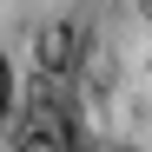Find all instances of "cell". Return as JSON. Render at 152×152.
<instances>
[{"instance_id": "1", "label": "cell", "mask_w": 152, "mask_h": 152, "mask_svg": "<svg viewBox=\"0 0 152 152\" xmlns=\"http://www.w3.org/2000/svg\"><path fill=\"white\" fill-rule=\"evenodd\" d=\"M66 80V152H152V0H86Z\"/></svg>"}, {"instance_id": "2", "label": "cell", "mask_w": 152, "mask_h": 152, "mask_svg": "<svg viewBox=\"0 0 152 152\" xmlns=\"http://www.w3.org/2000/svg\"><path fill=\"white\" fill-rule=\"evenodd\" d=\"M33 60H40V73H66V60H73V20H46L33 33Z\"/></svg>"}, {"instance_id": "3", "label": "cell", "mask_w": 152, "mask_h": 152, "mask_svg": "<svg viewBox=\"0 0 152 152\" xmlns=\"http://www.w3.org/2000/svg\"><path fill=\"white\" fill-rule=\"evenodd\" d=\"M13 152H66V145H60V139H53V132H27V139H20V145H13Z\"/></svg>"}, {"instance_id": "4", "label": "cell", "mask_w": 152, "mask_h": 152, "mask_svg": "<svg viewBox=\"0 0 152 152\" xmlns=\"http://www.w3.org/2000/svg\"><path fill=\"white\" fill-rule=\"evenodd\" d=\"M7 106H13V66H7V53H0V119H7Z\"/></svg>"}]
</instances>
